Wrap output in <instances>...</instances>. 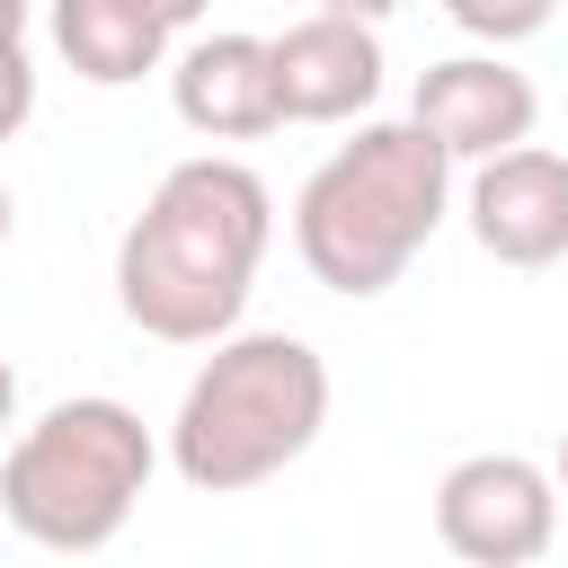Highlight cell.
<instances>
[{
    "label": "cell",
    "instance_id": "9",
    "mask_svg": "<svg viewBox=\"0 0 568 568\" xmlns=\"http://www.w3.org/2000/svg\"><path fill=\"white\" fill-rule=\"evenodd\" d=\"M169 106L186 133L204 142H257L284 124V98H275V44L266 36H195L178 62H169Z\"/></svg>",
    "mask_w": 568,
    "mask_h": 568
},
{
    "label": "cell",
    "instance_id": "5",
    "mask_svg": "<svg viewBox=\"0 0 568 568\" xmlns=\"http://www.w3.org/2000/svg\"><path fill=\"white\" fill-rule=\"evenodd\" d=\"M435 541L470 568H532L559 541V470L532 453H462L435 479Z\"/></svg>",
    "mask_w": 568,
    "mask_h": 568
},
{
    "label": "cell",
    "instance_id": "6",
    "mask_svg": "<svg viewBox=\"0 0 568 568\" xmlns=\"http://www.w3.org/2000/svg\"><path fill=\"white\" fill-rule=\"evenodd\" d=\"M462 222H470L479 257H497V266H559L568 257V151L515 142V151L470 160Z\"/></svg>",
    "mask_w": 568,
    "mask_h": 568
},
{
    "label": "cell",
    "instance_id": "18",
    "mask_svg": "<svg viewBox=\"0 0 568 568\" xmlns=\"http://www.w3.org/2000/svg\"><path fill=\"white\" fill-rule=\"evenodd\" d=\"M559 497H568V435H559Z\"/></svg>",
    "mask_w": 568,
    "mask_h": 568
},
{
    "label": "cell",
    "instance_id": "17",
    "mask_svg": "<svg viewBox=\"0 0 568 568\" xmlns=\"http://www.w3.org/2000/svg\"><path fill=\"white\" fill-rule=\"evenodd\" d=\"M9 222H18V204H9V186H0V248H9Z\"/></svg>",
    "mask_w": 568,
    "mask_h": 568
},
{
    "label": "cell",
    "instance_id": "7",
    "mask_svg": "<svg viewBox=\"0 0 568 568\" xmlns=\"http://www.w3.org/2000/svg\"><path fill=\"white\" fill-rule=\"evenodd\" d=\"M408 115L470 169V160H488V151L532 142V124H541V89H532V71L506 62V44H488V53H444V62H426Z\"/></svg>",
    "mask_w": 568,
    "mask_h": 568
},
{
    "label": "cell",
    "instance_id": "12",
    "mask_svg": "<svg viewBox=\"0 0 568 568\" xmlns=\"http://www.w3.org/2000/svg\"><path fill=\"white\" fill-rule=\"evenodd\" d=\"M36 115V62H27V36H0V142Z\"/></svg>",
    "mask_w": 568,
    "mask_h": 568
},
{
    "label": "cell",
    "instance_id": "16",
    "mask_svg": "<svg viewBox=\"0 0 568 568\" xmlns=\"http://www.w3.org/2000/svg\"><path fill=\"white\" fill-rule=\"evenodd\" d=\"M27 9L36 0H0V36H27Z\"/></svg>",
    "mask_w": 568,
    "mask_h": 568
},
{
    "label": "cell",
    "instance_id": "15",
    "mask_svg": "<svg viewBox=\"0 0 568 568\" xmlns=\"http://www.w3.org/2000/svg\"><path fill=\"white\" fill-rule=\"evenodd\" d=\"M151 9H160V18H169V27H195V18H204V9H213V0H151Z\"/></svg>",
    "mask_w": 568,
    "mask_h": 568
},
{
    "label": "cell",
    "instance_id": "1",
    "mask_svg": "<svg viewBox=\"0 0 568 568\" xmlns=\"http://www.w3.org/2000/svg\"><path fill=\"white\" fill-rule=\"evenodd\" d=\"M275 240V195L248 160L195 151L115 240V311L160 346H213L240 328L248 284Z\"/></svg>",
    "mask_w": 568,
    "mask_h": 568
},
{
    "label": "cell",
    "instance_id": "3",
    "mask_svg": "<svg viewBox=\"0 0 568 568\" xmlns=\"http://www.w3.org/2000/svg\"><path fill=\"white\" fill-rule=\"evenodd\" d=\"M328 426V364L293 328H231L186 373L169 417V462L195 497H240L284 479Z\"/></svg>",
    "mask_w": 568,
    "mask_h": 568
},
{
    "label": "cell",
    "instance_id": "11",
    "mask_svg": "<svg viewBox=\"0 0 568 568\" xmlns=\"http://www.w3.org/2000/svg\"><path fill=\"white\" fill-rule=\"evenodd\" d=\"M444 18L462 36H479V44H524V36H541L559 18V0H444Z\"/></svg>",
    "mask_w": 568,
    "mask_h": 568
},
{
    "label": "cell",
    "instance_id": "2",
    "mask_svg": "<svg viewBox=\"0 0 568 568\" xmlns=\"http://www.w3.org/2000/svg\"><path fill=\"white\" fill-rule=\"evenodd\" d=\"M453 151L417 124V115H373L355 124V142H337L302 195H293V248L311 266V284L346 293V302H373L390 293L417 248L444 231L453 213Z\"/></svg>",
    "mask_w": 568,
    "mask_h": 568
},
{
    "label": "cell",
    "instance_id": "13",
    "mask_svg": "<svg viewBox=\"0 0 568 568\" xmlns=\"http://www.w3.org/2000/svg\"><path fill=\"white\" fill-rule=\"evenodd\" d=\"M9 426H18V364L0 355V435H9Z\"/></svg>",
    "mask_w": 568,
    "mask_h": 568
},
{
    "label": "cell",
    "instance_id": "4",
    "mask_svg": "<svg viewBox=\"0 0 568 568\" xmlns=\"http://www.w3.org/2000/svg\"><path fill=\"white\" fill-rule=\"evenodd\" d=\"M160 470V444L151 426L124 408V399H53L36 426L9 435L0 453V515L36 541V550H106L142 488Z\"/></svg>",
    "mask_w": 568,
    "mask_h": 568
},
{
    "label": "cell",
    "instance_id": "10",
    "mask_svg": "<svg viewBox=\"0 0 568 568\" xmlns=\"http://www.w3.org/2000/svg\"><path fill=\"white\" fill-rule=\"evenodd\" d=\"M44 18H53L62 62H71L89 89H133V80H151V71L169 62V36H178L151 0H53Z\"/></svg>",
    "mask_w": 568,
    "mask_h": 568
},
{
    "label": "cell",
    "instance_id": "8",
    "mask_svg": "<svg viewBox=\"0 0 568 568\" xmlns=\"http://www.w3.org/2000/svg\"><path fill=\"white\" fill-rule=\"evenodd\" d=\"M266 44H275L284 124H355V115H373V98H382V36H373V18L311 9L284 36H266Z\"/></svg>",
    "mask_w": 568,
    "mask_h": 568
},
{
    "label": "cell",
    "instance_id": "14",
    "mask_svg": "<svg viewBox=\"0 0 568 568\" xmlns=\"http://www.w3.org/2000/svg\"><path fill=\"white\" fill-rule=\"evenodd\" d=\"M311 9H346V18H373V27H382L399 0H311Z\"/></svg>",
    "mask_w": 568,
    "mask_h": 568
}]
</instances>
